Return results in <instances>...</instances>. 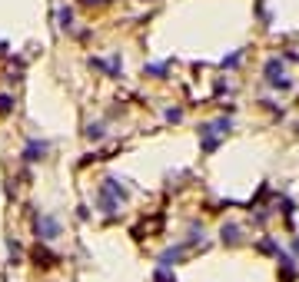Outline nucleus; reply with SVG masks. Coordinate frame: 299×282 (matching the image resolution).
Listing matches in <instances>:
<instances>
[{
  "instance_id": "nucleus-3",
  "label": "nucleus",
  "mask_w": 299,
  "mask_h": 282,
  "mask_svg": "<svg viewBox=\"0 0 299 282\" xmlns=\"http://www.w3.org/2000/svg\"><path fill=\"white\" fill-rule=\"evenodd\" d=\"M47 150H50L47 143H40V139H30V143H27V150H24V159H27V163H37V159L47 156Z\"/></svg>"
},
{
  "instance_id": "nucleus-2",
  "label": "nucleus",
  "mask_w": 299,
  "mask_h": 282,
  "mask_svg": "<svg viewBox=\"0 0 299 282\" xmlns=\"http://www.w3.org/2000/svg\"><path fill=\"white\" fill-rule=\"evenodd\" d=\"M33 232H37L40 243H53L57 236H60V219L50 213H37L33 216Z\"/></svg>"
},
{
  "instance_id": "nucleus-6",
  "label": "nucleus",
  "mask_w": 299,
  "mask_h": 282,
  "mask_svg": "<svg viewBox=\"0 0 299 282\" xmlns=\"http://www.w3.org/2000/svg\"><path fill=\"white\" fill-rule=\"evenodd\" d=\"M236 239H239L236 226H223V243H236Z\"/></svg>"
},
{
  "instance_id": "nucleus-4",
  "label": "nucleus",
  "mask_w": 299,
  "mask_h": 282,
  "mask_svg": "<svg viewBox=\"0 0 299 282\" xmlns=\"http://www.w3.org/2000/svg\"><path fill=\"white\" fill-rule=\"evenodd\" d=\"M37 266H44V269H50V266H57V256L47 249H37Z\"/></svg>"
},
{
  "instance_id": "nucleus-5",
  "label": "nucleus",
  "mask_w": 299,
  "mask_h": 282,
  "mask_svg": "<svg viewBox=\"0 0 299 282\" xmlns=\"http://www.w3.org/2000/svg\"><path fill=\"white\" fill-rule=\"evenodd\" d=\"M87 139H103V123H90L87 126Z\"/></svg>"
},
{
  "instance_id": "nucleus-7",
  "label": "nucleus",
  "mask_w": 299,
  "mask_h": 282,
  "mask_svg": "<svg viewBox=\"0 0 299 282\" xmlns=\"http://www.w3.org/2000/svg\"><path fill=\"white\" fill-rule=\"evenodd\" d=\"M10 110H13V96L4 93V96H0V113H10Z\"/></svg>"
},
{
  "instance_id": "nucleus-1",
  "label": "nucleus",
  "mask_w": 299,
  "mask_h": 282,
  "mask_svg": "<svg viewBox=\"0 0 299 282\" xmlns=\"http://www.w3.org/2000/svg\"><path fill=\"white\" fill-rule=\"evenodd\" d=\"M120 199H123V186L117 179H103L97 189V209L103 216H113L120 209Z\"/></svg>"
}]
</instances>
